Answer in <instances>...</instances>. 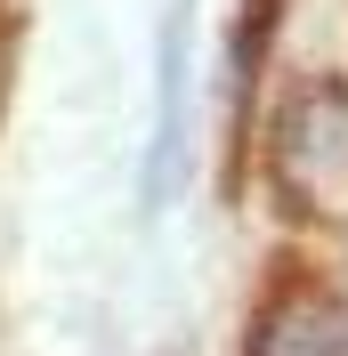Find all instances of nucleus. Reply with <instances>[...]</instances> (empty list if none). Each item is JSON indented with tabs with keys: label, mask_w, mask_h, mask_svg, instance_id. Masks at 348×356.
Instances as JSON below:
<instances>
[{
	"label": "nucleus",
	"mask_w": 348,
	"mask_h": 356,
	"mask_svg": "<svg viewBox=\"0 0 348 356\" xmlns=\"http://www.w3.org/2000/svg\"><path fill=\"white\" fill-rule=\"evenodd\" d=\"M187 57H195V41H187V8H178L171 33H162V113H154V138H146V202H154V211H162V202H178V186H187V162H195Z\"/></svg>",
	"instance_id": "f257e3e1"
},
{
	"label": "nucleus",
	"mask_w": 348,
	"mask_h": 356,
	"mask_svg": "<svg viewBox=\"0 0 348 356\" xmlns=\"http://www.w3.org/2000/svg\"><path fill=\"white\" fill-rule=\"evenodd\" d=\"M251 356H348V300L324 291L267 300V316L251 324Z\"/></svg>",
	"instance_id": "f03ea898"
}]
</instances>
